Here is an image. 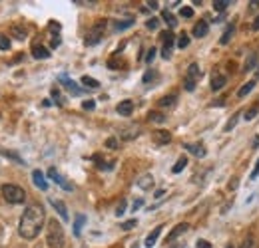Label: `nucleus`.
Masks as SVG:
<instances>
[{
  "label": "nucleus",
  "mask_w": 259,
  "mask_h": 248,
  "mask_svg": "<svg viewBox=\"0 0 259 248\" xmlns=\"http://www.w3.org/2000/svg\"><path fill=\"white\" fill-rule=\"evenodd\" d=\"M44 220H46V213H44V207L38 205V203H32L26 207V211L22 213L20 217V222H18V234L26 240H34L42 226H44Z\"/></svg>",
  "instance_id": "nucleus-1"
},
{
  "label": "nucleus",
  "mask_w": 259,
  "mask_h": 248,
  "mask_svg": "<svg viewBox=\"0 0 259 248\" xmlns=\"http://www.w3.org/2000/svg\"><path fill=\"white\" fill-rule=\"evenodd\" d=\"M46 242L50 248H64L66 246V234L64 228L58 220H50L46 226Z\"/></svg>",
  "instance_id": "nucleus-2"
},
{
  "label": "nucleus",
  "mask_w": 259,
  "mask_h": 248,
  "mask_svg": "<svg viewBox=\"0 0 259 248\" xmlns=\"http://www.w3.org/2000/svg\"><path fill=\"white\" fill-rule=\"evenodd\" d=\"M0 191H2L4 201H6V203H10V205H20V203H24V201H26V191H24L22 187L2 185Z\"/></svg>",
  "instance_id": "nucleus-3"
},
{
  "label": "nucleus",
  "mask_w": 259,
  "mask_h": 248,
  "mask_svg": "<svg viewBox=\"0 0 259 248\" xmlns=\"http://www.w3.org/2000/svg\"><path fill=\"white\" fill-rule=\"evenodd\" d=\"M104 34H106V20H98L96 24L88 30V34H86V46H96L98 42L104 38Z\"/></svg>",
  "instance_id": "nucleus-4"
},
{
  "label": "nucleus",
  "mask_w": 259,
  "mask_h": 248,
  "mask_svg": "<svg viewBox=\"0 0 259 248\" xmlns=\"http://www.w3.org/2000/svg\"><path fill=\"white\" fill-rule=\"evenodd\" d=\"M199 74H201V70H199L197 64H192V66L188 68L186 80H184V88H186L188 92H194L195 90V84H197V80H199Z\"/></svg>",
  "instance_id": "nucleus-5"
},
{
  "label": "nucleus",
  "mask_w": 259,
  "mask_h": 248,
  "mask_svg": "<svg viewBox=\"0 0 259 248\" xmlns=\"http://www.w3.org/2000/svg\"><path fill=\"white\" fill-rule=\"evenodd\" d=\"M48 177H50V179H52V181H54L56 185L62 187L64 191H72V185H70V183L66 181L64 177H62V175H60V173H58V171H56L54 167H52V169H48Z\"/></svg>",
  "instance_id": "nucleus-6"
},
{
  "label": "nucleus",
  "mask_w": 259,
  "mask_h": 248,
  "mask_svg": "<svg viewBox=\"0 0 259 248\" xmlns=\"http://www.w3.org/2000/svg\"><path fill=\"white\" fill-rule=\"evenodd\" d=\"M163 36V48H162V56L167 60L171 56V48H174V34L171 32H165Z\"/></svg>",
  "instance_id": "nucleus-7"
},
{
  "label": "nucleus",
  "mask_w": 259,
  "mask_h": 248,
  "mask_svg": "<svg viewBox=\"0 0 259 248\" xmlns=\"http://www.w3.org/2000/svg\"><path fill=\"white\" fill-rule=\"evenodd\" d=\"M136 185L140 187L142 191H150V189H154V177H152L150 173H146V175H142V177H138V181H136Z\"/></svg>",
  "instance_id": "nucleus-8"
},
{
  "label": "nucleus",
  "mask_w": 259,
  "mask_h": 248,
  "mask_svg": "<svg viewBox=\"0 0 259 248\" xmlns=\"http://www.w3.org/2000/svg\"><path fill=\"white\" fill-rule=\"evenodd\" d=\"M169 141H171L169 131H163V129H160V131H154V143H156V145H167Z\"/></svg>",
  "instance_id": "nucleus-9"
},
{
  "label": "nucleus",
  "mask_w": 259,
  "mask_h": 248,
  "mask_svg": "<svg viewBox=\"0 0 259 248\" xmlns=\"http://www.w3.org/2000/svg\"><path fill=\"white\" fill-rule=\"evenodd\" d=\"M160 234H162V226H156V228H154V230H152V232H150V234L146 236V242H144V244H146V248H152V246H154V244L158 242Z\"/></svg>",
  "instance_id": "nucleus-10"
},
{
  "label": "nucleus",
  "mask_w": 259,
  "mask_h": 248,
  "mask_svg": "<svg viewBox=\"0 0 259 248\" xmlns=\"http://www.w3.org/2000/svg\"><path fill=\"white\" fill-rule=\"evenodd\" d=\"M188 228H190V224H188V222H182V224H178V226H176V228H174V230L167 234V242H174V240H176L180 234H184Z\"/></svg>",
  "instance_id": "nucleus-11"
},
{
  "label": "nucleus",
  "mask_w": 259,
  "mask_h": 248,
  "mask_svg": "<svg viewBox=\"0 0 259 248\" xmlns=\"http://www.w3.org/2000/svg\"><path fill=\"white\" fill-rule=\"evenodd\" d=\"M60 82H62V86H64L66 90L70 93H74V95H80L82 93V88H78L70 78H66V76H60Z\"/></svg>",
  "instance_id": "nucleus-12"
},
{
  "label": "nucleus",
  "mask_w": 259,
  "mask_h": 248,
  "mask_svg": "<svg viewBox=\"0 0 259 248\" xmlns=\"http://www.w3.org/2000/svg\"><path fill=\"white\" fill-rule=\"evenodd\" d=\"M192 155H195V157H205V147L201 145V143H188V145H184Z\"/></svg>",
  "instance_id": "nucleus-13"
},
{
  "label": "nucleus",
  "mask_w": 259,
  "mask_h": 248,
  "mask_svg": "<svg viewBox=\"0 0 259 248\" xmlns=\"http://www.w3.org/2000/svg\"><path fill=\"white\" fill-rule=\"evenodd\" d=\"M32 181H34V185L38 187L40 191H46L48 189V183H46V179H44V175H42V171H32Z\"/></svg>",
  "instance_id": "nucleus-14"
},
{
  "label": "nucleus",
  "mask_w": 259,
  "mask_h": 248,
  "mask_svg": "<svg viewBox=\"0 0 259 248\" xmlns=\"http://www.w3.org/2000/svg\"><path fill=\"white\" fill-rule=\"evenodd\" d=\"M50 205L56 209V213L60 215L62 220H68V211H66V205L62 201H58V199H50Z\"/></svg>",
  "instance_id": "nucleus-15"
},
{
  "label": "nucleus",
  "mask_w": 259,
  "mask_h": 248,
  "mask_svg": "<svg viewBox=\"0 0 259 248\" xmlns=\"http://www.w3.org/2000/svg\"><path fill=\"white\" fill-rule=\"evenodd\" d=\"M224 86H226V76L215 72V74L211 76V90H213V92H218V90H222Z\"/></svg>",
  "instance_id": "nucleus-16"
},
{
  "label": "nucleus",
  "mask_w": 259,
  "mask_h": 248,
  "mask_svg": "<svg viewBox=\"0 0 259 248\" xmlns=\"http://www.w3.org/2000/svg\"><path fill=\"white\" fill-rule=\"evenodd\" d=\"M118 113L120 115H132V111H134V101H130V99H124V101H120L118 103Z\"/></svg>",
  "instance_id": "nucleus-17"
},
{
  "label": "nucleus",
  "mask_w": 259,
  "mask_h": 248,
  "mask_svg": "<svg viewBox=\"0 0 259 248\" xmlns=\"http://www.w3.org/2000/svg\"><path fill=\"white\" fill-rule=\"evenodd\" d=\"M207 32H209V24H207L205 20H199V22L194 26L195 38H203V36H207Z\"/></svg>",
  "instance_id": "nucleus-18"
},
{
  "label": "nucleus",
  "mask_w": 259,
  "mask_h": 248,
  "mask_svg": "<svg viewBox=\"0 0 259 248\" xmlns=\"http://www.w3.org/2000/svg\"><path fill=\"white\" fill-rule=\"evenodd\" d=\"M32 56L36 60H46V58H50V52H48L44 46H34Z\"/></svg>",
  "instance_id": "nucleus-19"
},
{
  "label": "nucleus",
  "mask_w": 259,
  "mask_h": 248,
  "mask_svg": "<svg viewBox=\"0 0 259 248\" xmlns=\"http://www.w3.org/2000/svg\"><path fill=\"white\" fill-rule=\"evenodd\" d=\"M255 64H257V54H255V52H251V54L247 56V60H245V66H243V70H245V72H249V70H255Z\"/></svg>",
  "instance_id": "nucleus-20"
},
{
  "label": "nucleus",
  "mask_w": 259,
  "mask_h": 248,
  "mask_svg": "<svg viewBox=\"0 0 259 248\" xmlns=\"http://www.w3.org/2000/svg\"><path fill=\"white\" fill-rule=\"evenodd\" d=\"M84 222H86V217H84V215H78V217H76V222H74V234H76V236H80Z\"/></svg>",
  "instance_id": "nucleus-21"
},
{
  "label": "nucleus",
  "mask_w": 259,
  "mask_h": 248,
  "mask_svg": "<svg viewBox=\"0 0 259 248\" xmlns=\"http://www.w3.org/2000/svg\"><path fill=\"white\" fill-rule=\"evenodd\" d=\"M138 135H140V129L138 127H130L126 131H122V139H134Z\"/></svg>",
  "instance_id": "nucleus-22"
},
{
  "label": "nucleus",
  "mask_w": 259,
  "mask_h": 248,
  "mask_svg": "<svg viewBox=\"0 0 259 248\" xmlns=\"http://www.w3.org/2000/svg\"><path fill=\"white\" fill-rule=\"evenodd\" d=\"M186 165H188V159H186V157H180V159H178V163L174 165V169H171V171H174V173H182V171L186 169Z\"/></svg>",
  "instance_id": "nucleus-23"
},
{
  "label": "nucleus",
  "mask_w": 259,
  "mask_h": 248,
  "mask_svg": "<svg viewBox=\"0 0 259 248\" xmlns=\"http://www.w3.org/2000/svg\"><path fill=\"white\" fill-rule=\"evenodd\" d=\"M82 84H84L86 88H92V90H96V88H100L98 80H94V78H90V76H84V78H82Z\"/></svg>",
  "instance_id": "nucleus-24"
},
{
  "label": "nucleus",
  "mask_w": 259,
  "mask_h": 248,
  "mask_svg": "<svg viewBox=\"0 0 259 248\" xmlns=\"http://www.w3.org/2000/svg\"><path fill=\"white\" fill-rule=\"evenodd\" d=\"M253 88H255V82H247V84H245V86H243V88L237 92V95H239V97H245V95L251 92Z\"/></svg>",
  "instance_id": "nucleus-25"
},
{
  "label": "nucleus",
  "mask_w": 259,
  "mask_h": 248,
  "mask_svg": "<svg viewBox=\"0 0 259 248\" xmlns=\"http://www.w3.org/2000/svg\"><path fill=\"white\" fill-rule=\"evenodd\" d=\"M12 34H14V38L24 40V38H26V28H22V26H12Z\"/></svg>",
  "instance_id": "nucleus-26"
},
{
  "label": "nucleus",
  "mask_w": 259,
  "mask_h": 248,
  "mask_svg": "<svg viewBox=\"0 0 259 248\" xmlns=\"http://www.w3.org/2000/svg\"><path fill=\"white\" fill-rule=\"evenodd\" d=\"M233 30H235V26L233 24H229L226 28V32H224V36H222V44H227L229 40H231V34H233Z\"/></svg>",
  "instance_id": "nucleus-27"
},
{
  "label": "nucleus",
  "mask_w": 259,
  "mask_h": 248,
  "mask_svg": "<svg viewBox=\"0 0 259 248\" xmlns=\"http://www.w3.org/2000/svg\"><path fill=\"white\" fill-rule=\"evenodd\" d=\"M0 50H10V38L6 34H0Z\"/></svg>",
  "instance_id": "nucleus-28"
},
{
  "label": "nucleus",
  "mask_w": 259,
  "mask_h": 248,
  "mask_svg": "<svg viewBox=\"0 0 259 248\" xmlns=\"http://www.w3.org/2000/svg\"><path fill=\"white\" fill-rule=\"evenodd\" d=\"M229 4H231V0H215V2H213V8L222 12V10H226Z\"/></svg>",
  "instance_id": "nucleus-29"
},
{
  "label": "nucleus",
  "mask_w": 259,
  "mask_h": 248,
  "mask_svg": "<svg viewBox=\"0 0 259 248\" xmlns=\"http://www.w3.org/2000/svg\"><path fill=\"white\" fill-rule=\"evenodd\" d=\"M257 111H259V105H251L247 111H245V119L249 121V119H253L255 115H257Z\"/></svg>",
  "instance_id": "nucleus-30"
},
{
  "label": "nucleus",
  "mask_w": 259,
  "mask_h": 248,
  "mask_svg": "<svg viewBox=\"0 0 259 248\" xmlns=\"http://www.w3.org/2000/svg\"><path fill=\"white\" fill-rule=\"evenodd\" d=\"M163 20H165V22H167V24H169V26H171V28H174V26H176V24H178V20H176V18H174V16H171V14H169V12H167V10H163Z\"/></svg>",
  "instance_id": "nucleus-31"
},
{
  "label": "nucleus",
  "mask_w": 259,
  "mask_h": 248,
  "mask_svg": "<svg viewBox=\"0 0 259 248\" xmlns=\"http://www.w3.org/2000/svg\"><path fill=\"white\" fill-rule=\"evenodd\" d=\"M132 24H134V20L128 18V20H124V22H116V26H114V28H116V30H126V28H130Z\"/></svg>",
  "instance_id": "nucleus-32"
},
{
  "label": "nucleus",
  "mask_w": 259,
  "mask_h": 248,
  "mask_svg": "<svg viewBox=\"0 0 259 248\" xmlns=\"http://www.w3.org/2000/svg\"><path fill=\"white\" fill-rule=\"evenodd\" d=\"M174 103H176V95H165V97L160 99V105H162V107H165V105H174Z\"/></svg>",
  "instance_id": "nucleus-33"
},
{
  "label": "nucleus",
  "mask_w": 259,
  "mask_h": 248,
  "mask_svg": "<svg viewBox=\"0 0 259 248\" xmlns=\"http://www.w3.org/2000/svg\"><path fill=\"white\" fill-rule=\"evenodd\" d=\"M2 155L4 157H10V159H14L18 165H24V161H22V157H18L16 153H12V151H2Z\"/></svg>",
  "instance_id": "nucleus-34"
},
{
  "label": "nucleus",
  "mask_w": 259,
  "mask_h": 248,
  "mask_svg": "<svg viewBox=\"0 0 259 248\" xmlns=\"http://www.w3.org/2000/svg\"><path fill=\"white\" fill-rule=\"evenodd\" d=\"M188 46H190V38L186 34H182L180 40H178V48H188Z\"/></svg>",
  "instance_id": "nucleus-35"
},
{
  "label": "nucleus",
  "mask_w": 259,
  "mask_h": 248,
  "mask_svg": "<svg viewBox=\"0 0 259 248\" xmlns=\"http://www.w3.org/2000/svg\"><path fill=\"white\" fill-rule=\"evenodd\" d=\"M150 119H152V121H158V123H162V121H165V115H162V113H156V111H152V113H150Z\"/></svg>",
  "instance_id": "nucleus-36"
},
{
  "label": "nucleus",
  "mask_w": 259,
  "mask_h": 248,
  "mask_svg": "<svg viewBox=\"0 0 259 248\" xmlns=\"http://www.w3.org/2000/svg\"><path fill=\"white\" fill-rule=\"evenodd\" d=\"M136 224H138V220H136V218H132V220H126V222L122 224V228H124V230H132Z\"/></svg>",
  "instance_id": "nucleus-37"
},
{
  "label": "nucleus",
  "mask_w": 259,
  "mask_h": 248,
  "mask_svg": "<svg viewBox=\"0 0 259 248\" xmlns=\"http://www.w3.org/2000/svg\"><path fill=\"white\" fill-rule=\"evenodd\" d=\"M235 125H237V113H235V115H233V117H231V119L226 123V131H231Z\"/></svg>",
  "instance_id": "nucleus-38"
},
{
  "label": "nucleus",
  "mask_w": 259,
  "mask_h": 248,
  "mask_svg": "<svg viewBox=\"0 0 259 248\" xmlns=\"http://www.w3.org/2000/svg\"><path fill=\"white\" fill-rule=\"evenodd\" d=\"M106 147H110V149H118V139H116V137H110V139L106 141Z\"/></svg>",
  "instance_id": "nucleus-39"
},
{
  "label": "nucleus",
  "mask_w": 259,
  "mask_h": 248,
  "mask_svg": "<svg viewBox=\"0 0 259 248\" xmlns=\"http://www.w3.org/2000/svg\"><path fill=\"white\" fill-rule=\"evenodd\" d=\"M182 16H184V18H192V16H194V10H192L190 6H186V8H182Z\"/></svg>",
  "instance_id": "nucleus-40"
},
{
  "label": "nucleus",
  "mask_w": 259,
  "mask_h": 248,
  "mask_svg": "<svg viewBox=\"0 0 259 248\" xmlns=\"http://www.w3.org/2000/svg\"><path fill=\"white\" fill-rule=\"evenodd\" d=\"M124 213H126V201H122V203L118 205V209H116V215H118V217H122Z\"/></svg>",
  "instance_id": "nucleus-41"
},
{
  "label": "nucleus",
  "mask_w": 259,
  "mask_h": 248,
  "mask_svg": "<svg viewBox=\"0 0 259 248\" xmlns=\"http://www.w3.org/2000/svg\"><path fill=\"white\" fill-rule=\"evenodd\" d=\"M154 58H156V48H150V52H148V56H146V62L150 64Z\"/></svg>",
  "instance_id": "nucleus-42"
},
{
  "label": "nucleus",
  "mask_w": 259,
  "mask_h": 248,
  "mask_svg": "<svg viewBox=\"0 0 259 248\" xmlns=\"http://www.w3.org/2000/svg\"><path fill=\"white\" fill-rule=\"evenodd\" d=\"M146 26H148L150 30H156V28H158V20H156V18H152V20H148V24H146Z\"/></svg>",
  "instance_id": "nucleus-43"
},
{
  "label": "nucleus",
  "mask_w": 259,
  "mask_h": 248,
  "mask_svg": "<svg viewBox=\"0 0 259 248\" xmlns=\"http://www.w3.org/2000/svg\"><path fill=\"white\" fill-rule=\"evenodd\" d=\"M257 177H259V159H257V163H255V169L251 171V177H249V179L253 181V179H257Z\"/></svg>",
  "instance_id": "nucleus-44"
},
{
  "label": "nucleus",
  "mask_w": 259,
  "mask_h": 248,
  "mask_svg": "<svg viewBox=\"0 0 259 248\" xmlns=\"http://www.w3.org/2000/svg\"><path fill=\"white\" fill-rule=\"evenodd\" d=\"M152 78H156V72H152V70H150V72H148V74L144 76V84H148V82H150Z\"/></svg>",
  "instance_id": "nucleus-45"
},
{
  "label": "nucleus",
  "mask_w": 259,
  "mask_h": 248,
  "mask_svg": "<svg viewBox=\"0 0 259 248\" xmlns=\"http://www.w3.org/2000/svg\"><path fill=\"white\" fill-rule=\"evenodd\" d=\"M94 105H96L94 101H84V103H82V107H84V109H94Z\"/></svg>",
  "instance_id": "nucleus-46"
},
{
  "label": "nucleus",
  "mask_w": 259,
  "mask_h": 248,
  "mask_svg": "<svg viewBox=\"0 0 259 248\" xmlns=\"http://www.w3.org/2000/svg\"><path fill=\"white\" fill-rule=\"evenodd\" d=\"M195 248H211V246H209V242H207V240H197V246Z\"/></svg>",
  "instance_id": "nucleus-47"
},
{
  "label": "nucleus",
  "mask_w": 259,
  "mask_h": 248,
  "mask_svg": "<svg viewBox=\"0 0 259 248\" xmlns=\"http://www.w3.org/2000/svg\"><path fill=\"white\" fill-rule=\"evenodd\" d=\"M56 46H60V38H58V36L52 38V48H56Z\"/></svg>",
  "instance_id": "nucleus-48"
},
{
  "label": "nucleus",
  "mask_w": 259,
  "mask_h": 248,
  "mask_svg": "<svg viewBox=\"0 0 259 248\" xmlns=\"http://www.w3.org/2000/svg\"><path fill=\"white\" fill-rule=\"evenodd\" d=\"M142 205H144V201H142V199H140V201H136V203H134V211H138Z\"/></svg>",
  "instance_id": "nucleus-49"
},
{
  "label": "nucleus",
  "mask_w": 259,
  "mask_h": 248,
  "mask_svg": "<svg viewBox=\"0 0 259 248\" xmlns=\"http://www.w3.org/2000/svg\"><path fill=\"white\" fill-rule=\"evenodd\" d=\"M249 4H251V6H249L251 10H257L259 8V0H253V2H249Z\"/></svg>",
  "instance_id": "nucleus-50"
},
{
  "label": "nucleus",
  "mask_w": 259,
  "mask_h": 248,
  "mask_svg": "<svg viewBox=\"0 0 259 248\" xmlns=\"http://www.w3.org/2000/svg\"><path fill=\"white\" fill-rule=\"evenodd\" d=\"M148 6H150V8H154V10H156V8H158V2H156V0H154V2H148Z\"/></svg>",
  "instance_id": "nucleus-51"
},
{
  "label": "nucleus",
  "mask_w": 259,
  "mask_h": 248,
  "mask_svg": "<svg viewBox=\"0 0 259 248\" xmlns=\"http://www.w3.org/2000/svg\"><path fill=\"white\" fill-rule=\"evenodd\" d=\"M253 30H259V16L255 18V22H253Z\"/></svg>",
  "instance_id": "nucleus-52"
},
{
  "label": "nucleus",
  "mask_w": 259,
  "mask_h": 248,
  "mask_svg": "<svg viewBox=\"0 0 259 248\" xmlns=\"http://www.w3.org/2000/svg\"><path fill=\"white\" fill-rule=\"evenodd\" d=\"M259 147V137H253V149Z\"/></svg>",
  "instance_id": "nucleus-53"
},
{
  "label": "nucleus",
  "mask_w": 259,
  "mask_h": 248,
  "mask_svg": "<svg viewBox=\"0 0 259 248\" xmlns=\"http://www.w3.org/2000/svg\"><path fill=\"white\" fill-rule=\"evenodd\" d=\"M235 187H237V181H235V179H233V181H231V183H229V189H235Z\"/></svg>",
  "instance_id": "nucleus-54"
},
{
  "label": "nucleus",
  "mask_w": 259,
  "mask_h": 248,
  "mask_svg": "<svg viewBox=\"0 0 259 248\" xmlns=\"http://www.w3.org/2000/svg\"><path fill=\"white\" fill-rule=\"evenodd\" d=\"M257 78H259V70H257Z\"/></svg>",
  "instance_id": "nucleus-55"
},
{
  "label": "nucleus",
  "mask_w": 259,
  "mask_h": 248,
  "mask_svg": "<svg viewBox=\"0 0 259 248\" xmlns=\"http://www.w3.org/2000/svg\"><path fill=\"white\" fill-rule=\"evenodd\" d=\"M226 248H231V246H226Z\"/></svg>",
  "instance_id": "nucleus-56"
}]
</instances>
